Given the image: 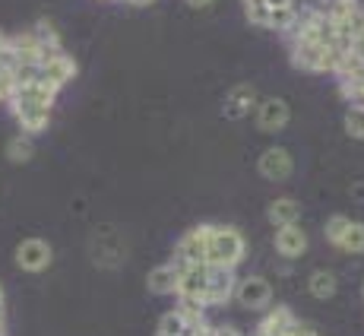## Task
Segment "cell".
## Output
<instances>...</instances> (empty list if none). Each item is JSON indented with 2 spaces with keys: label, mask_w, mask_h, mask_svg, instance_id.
I'll return each mask as SVG.
<instances>
[{
  "label": "cell",
  "mask_w": 364,
  "mask_h": 336,
  "mask_svg": "<svg viewBox=\"0 0 364 336\" xmlns=\"http://www.w3.org/2000/svg\"><path fill=\"white\" fill-rule=\"evenodd\" d=\"M0 336H6V320H4V314H0Z\"/></svg>",
  "instance_id": "836d02e7"
},
{
  "label": "cell",
  "mask_w": 364,
  "mask_h": 336,
  "mask_svg": "<svg viewBox=\"0 0 364 336\" xmlns=\"http://www.w3.org/2000/svg\"><path fill=\"white\" fill-rule=\"evenodd\" d=\"M133 6H149V4H156V0H130Z\"/></svg>",
  "instance_id": "d6a6232c"
},
{
  "label": "cell",
  "mask_w": 364,
  "mask_h": 336,
  "mask_svg": "<svg viewBox=\"0 0 364 336\" xmlns=\"http://www.w3.org/2000/svg\"><path fill=\"white\" fill-rule=\"evenodd\" d=\"M73 76H76V61L70 58L67 51L54 54L51 61H45V64H41V83H45V86H51L54 93H60L67 83H73Z\"/></svg>",
  "instance_id": "8fae6325"
},
{
  "label": "cell",
  "mask_w": 364,
  "mask_h": 336,
  "mask_svg": "<svg viewBox=\"0 0 364 336\" xmlns=\"http://www.w3.org/2000/svg\"><path fill=\"white\" fill-rule=\"evenodd\" d=\"M295 324L298 320H295V314H291V308L276 305L263 314V320H260V327H257L254 336H289V330Z\"/></svg>",
  "instance_id": "4fadbf2b"
},
{
  "label": "cell",
  "mask_w": 364,
  "mask_h": 336,
  "mask_svg": "<svg viewBox=\"0 0 364 336\" xmlns=\"http://www.w3.org/2000/svg\"><path fill=\"white\" fill-rule=\"evenodd\" d=\"M291 121V108L285 99H263L257 105V127L263 130V134H279V130H285Z\"/></svg>",
  "instance_id": "52a82bcc"
},
{
  "label": "cell",
  "mask_w": 364,
  "mask_h": 336,
  "mask_svg": "<svg viewBox=\"0 0 364 336\" xmlns=\"http://www.w3.org/2000/svg\"><path fill=\"white\" fill-rule=\"evenodd\" d=\"M13 93H16V76H13L10 67H0V102L10 105Z\"/></svg>",
  "instance_id": "4316f807"
},
{
  "label": "cell",
  "mask_w": 364,
  "mask_h": 336,
  "mask_svg": "<svg viewBox=\"0 0 364 336\" xmlns=\"http://www.w3.org/2000/svg\"><path fill=\"white\" fill-rule=\"evenodd\" d=\"M215 336H244V333L235 330V327H228V324H215Z\"/></svg>",
  "instance_id": "f1b7e54d"
},
{
  "label": "cell",
  "mask_w": 364,
  "mask_h": 336,
  "mask_svg": "<svg viewBox=\"0 0 364 336\" xmlns=\"http://www.w3.org/2000/svg\"><path fill=\"white\" fill-rule=\"evenodd\" d=\"M146 289H149L152 295H174V289H178V270H174L171 263H162V267L149 270Z\"/></svg>",
  "instance_id": "2e32d148"
},
{
  "label": "cell",
  "mask_w": 364,
  "mask_h": 336,
  "mask_svg": "<svg viewBox=\"0 0 364 336\" xmlns=\"http://www.w3.org/2000/svg\"><path fill=\"white\" fill-rule=\"evenodd\" d=\"M247 257V241L232 226H209V267L237 270Z\"/></svg>",
  "instance_id": "6da1fadb"
},
{
  "label": "cell",
  "mask_w": 364,
  "mask_h": 336,
  "mask_svg": "<svg viewBox=\"0 0 364 336\" xmlns=\"http://www.w3.org/2000/svg\"><path fill=\"white\" fill-rule=\"evenodd\" d=\"M352 194H355V197H358V200L364 203V184H352Z\"/></svg>",
  "instance_id": "1f68e13d"
},
{
  "label": "cell",
  "mask_w": 364,
  "mask_h": 336,
  "mask_svg": "<svg viewBox=\"0 0 364 336\" xmlns=\"http://www.w3.org/2000/svg\"><path fill=\"white\" fill-rule=\"evenodd\" d=\"M235 302L241 308H247V311H269V308H272V285H269V279H263V276L237 279Z\"/></svg>",
  "instance_id": "277c9868"
},
{
  "label": "cell",
  "mask_w": 364,
  "mask_h": 336,
  "mask_svg": "<svg viewBox=\"0 0 364 336\" xmlns=\"http://www.w3.org/2000/svg\"><path fill=\"white\" fill-rule=\"evenodd\" d=\"M257 105V89L250 86V83H237L225 93V102H222V115L232 117V121H241V117H247L250 111H254Z\"/></svg>",
  "instance_id": "7c38bea8"
},
{
  "label": "cell",
  "mask_w": 364,
  "mask_h": 336,
  "mask_svg": "<svg viewBox=\"0 0 364 336\" xmlns=\"http://www.w3.org/2000/svg\"><path fill=\"white\" fill-rule=\"evenodd\" d=\"M215 0H187V6H193V10H206V6H213Z\"/></svg>",
  "instance_id": "4dcf8cb0"
},
{
  "label": "cell",
  "mask_w": 364,
  "mask_h": 336,
  "mask_svg": "<svg viewBox=\"0 0 364 336\" xmlns=\"http://www.w3.org/2000/svg\"><path fill=\"white\" fill-rule=\"evenodd\" d=\"M13 261H16V267L23 273H45L54 263V251L45 238H23L16 244Z\"/></svg>",
  "instance_id": "3957f363"
},
{
  "label": "cell",
  "mask_w": 364,
  "mask_h": 336,
  "mask_svg": "<svg viewBox=\"0 0 364 336\" xmlns=\"http://www.w3.org/2000/svg\"><path fill=\"white\" fill-rule=\"evenodd\" d=\"M54 99H58V93L38 80V83H29V86H16V93H13V99H10V111H19V108H48L51 111Z\"/></svg>",
  "instance_id": "9c48e42d"
},
{
  "label": "cell",
  "mask_w": 364,
  "mask_h": 336,
  "mask_svg": "<svg viewBox=\"0 0 364 336\" xmlns=\"http://www.w3.org/2000/svg\"><path fill=\"white\" fill-rule=\"evenodd\" d=\"M13 117H16V124H19V134H45L48 130V124H51V111L48 108H19V111H13Z\"/></svg>",
  "instance_id": "9a60e30c"
},
{
  "label": "cell",
  "mask_w": 364,
  "mask_h": 336,
  "mask_svg": "<svg viewBox=\"0 0 364 336\" xmlns=\"http://www.w3.org/2000/svg\"><path fill=\"white\" fill-rule=\"evenodd\" d=\"M171 267H193V263H209V226H197L184 232L174 244Z\"/></svg>",
  "instance_id": "7a4b0ae2"
},
{
  "label": "cell",
  "mask_w": 364,
  "mask_h": 336,
  "mask_svg": "<svg viewBox=\"0 0 364 336\" xmlns=\"http://www.w3.org/2000/svg\"><path fill=\"white\" fill-rule=\"evenodd\" d=\"M348 226H352V219L348 216H342V213H336L326 219V226H323V238L333 244V248H339V241H342V235L348 232Z\"/></svg>",
  "instance_id": "cb8c5ba5"
},
{
  "label": "cell",
  "mask_w": 364,
  "mask_h": 336,
  "mask_svg": "<svg viewBox=\"0 0 364 336\" xmlns=\"http://www.w3.org/2000/svg\"><path fill=\"white\" fill-rule=\"evenodd\" d=\"M178 270V289L174 295L184 302H203L206 305V270L209 263H193V267H174Z\"/></svg>",
  "instance_id": "8992f818"
},
{
  "label": "cell",
  "mask_w": 364,
  "mask_h": 336,
  "mask_svg": "<svg viewBox=\"0 0 364 336\" xmlns=\"http://www.w3.org/2000/svg\"><path fill=\"white\" fill-rule=\"evenodd\" d=\"M35 38H38V45L45 48V51H64V45H60V35H58V29H54L51 23H48V19H41V23H35L32 29H29Z\"/></svg>",
  "instance_id": "ffe728a7"
},
{
  "label": "cell",
  "mask_w": 364,
  "mask_h": 336,
  "mask_svg": "<svg viewBox=\"0 0 364 336\" xmlns=\"http://www.w3.org/2000/svg\"><path fill=\"white\" fill-rule=\"evenodd\" d=\"M336 289H339V279H336L333 270H314L311 276H307V292H311L317 302H330L336 295Z\"/></svg>",
  "instance_id": "e0dca14e"
},
{
  "label": "cell",
  "mask_w": 364,
  "mask_h": 336,
  "mask_svg": "<svg viewBox=\"0 0 364 336\" xmlns=\"http://www.w3.org/2000/svg\"><path fill=\"white\" fill-rule=\"evenodd\" d=\"M298 23V6H289V10H269V23H266V29H276L282 35H291Z\"/></svg>",
  "instance_id": "44dd1931"
},
{
  "label": "cell",
  "mask_w": 364,
  "mask_h": 336,
  "mask_svg": "<svg viewBox=\"0 0 364 336\" xmlns=\"http://www.w3.org/2000/svg\"><path fill=\"white\" fill-rule=\"evenodd\" d=\"M266 219H269L276 229L295 226V222H301V203L295 197H276L269 206H266Z\"/></svg>",
  "instance_id": "5bb4252c"
},
{
  "label": "cell",
  "mask_w": 364,
  "mask_h": 336,
  "mask_svg": "<svg viewBox=\"0 0 364 336\" xmlns=\"http://www.w3.org/2000/svg\"><path fill=\"white\" fill-rule=\"evenodd\" d=\"M6 159H10L13 165H23V162H29V159L35 156V143H32V137L29 134H13L10 140H6Z\"/></svg>",
  "instance_id": "d6986e66"
},
{
  "label": "cell",
  "mask_w": 364,
  "mask_h": 336,
  "mask_svg": "<svg viewBox=\"0 0 364 336\" xmlns=\"http://www.w3.org/2000/svg\"><path fill=\"white\" fill-rule=\"evenodd\" d=\"M346 134L355 137V140H364V108L348 105V111H346Z\"/></svg>",
  "instance_id": "d4e9b609"
},
{
  "label": "cell",
  "mask_w": 364,
  "mask_h": 336,
  "mask_svg": "<svg viewBox=\"0 0 364 336\" xmlns=\"http://www.w3.org/2000/svg\"><path fill=\"white\" fill-rule=\"evenodd\" d=\"M320 10H323V16L330 19V23H348V19L358 13V0H317Z\"/></svg>",
  "instance_id": "ac0fdd59"
},
{
  "label": "cell",
  "mask_w": 364,
  "mask_h": 336,
  "mask_svg": "<svg viewBox=\"0 0 364 336\" xmlns=\"http://www.w3.org/2000/svg\"><path fill=\"white\" fill-rule=\"evenodd\" d=\"M272 244H276V254L282 257V261H301V257L307 254V232L298 226H282L276 229V238H272Z\"/></svg>",
  "instance_id": "30bf717a"
},
{
  "label": "cell",
  "mask_w": 364,
  "mask_h": 336,
  "mask_svg": "<svg viewBox=\"0 0 364 336\" xmlns=\"http://www.w3.org/2000/svg\"><path fill=\"white\" fill-rule=\"evenodd\" d=\"M289 336H317V333H314L307 324H295V327L289 330Z\"/></svg>",
  "instance_id": "f546056e"
},
{
  "label": "cell",
  "mask_w": 364,
  "mask_h": 336,
  "mask_svg": "<svg viewBox=\"0 0 364 336\" xmlns=\"http://www.w3.org/2000/svg\"><path fill=\"white\" fill-rule=\"evenodd\" d=\"M244 13H247V19L254 26H266V23H269V10H266L263 0H244Z\"/></svg>",
  "instance_id": "484cf974"
},
{
  "label": "cell",
  "mask_w": 364,
  "mask_h": 336,
  "mask_svg": "<svg viewBox=\"0 0 364 336\" xmlns=\"http://www.w3.org/2000/svg\"><path fill=\"white\" fill-rule=\"evenodd\" d=\"M266 10H289V6H295V0H263Z\"/></svg>",
  "instance_id": "83f0119b"
},
{
  "label": "cell",
  "mask_w": 364,
  "mask_h": 336,
  "mask_svg": "<svg viewBox=\"0 0 364 336\" xmlns=\"http://www.w3.org/2000/svg\"><path fill=\"white\" fill-rule=\"evenodd\" d=\"M339 251H346V254H364V222L352 219L348 232L342 235V241H339Z\"/></svg>",
  "instance_id": "603a6c76"
},
{
  "label": "cell",
  "mask_w": 364,
  "mask_h": 336,
  "mask_svg": "<svg viewBox=\"0 0 364 336\" xmlns=\"http://www.w3.org/2000/svg\"><path fill=\"white\" fill-rule=\"evenodd\" d=\"M174 311L184 317V324L191 327V330H193V327H200L203 320H206V305H203V302H184V298H178Z\"/></svg>",
  "instance_id": "7402d4cb"
},
{
  "label": "cell",
  "mask_w": 364,
  "mask_h": 336,
  "mask_svg": "<svg viewBox=\"0 0 364 336\" xmlns=\"http://www.w3.org/2000/svg\"><path fill=\"white\" fill-rule=\"evenodd\" d=\"M237 276L235 270L225 267H209L206 270V308L209 305H225L228 298H235Z\"/></svg>",
  "instance_id": "ba28073f"
},
{
  "label": "cell",
  "mask_w": 364,
  "mask_h": 336,
  "mask_svg": "<svg viewBox=\"0 0 364 336\" xmlns=\"http://www.w3.org/2000/svg\"><path fill=\"white\" fill-rule=\"evenodd\" d=\"M257 172H260L266 181L282 184V181H289L291 172H295V159H291V152L282 149V146H269V149H263L260 159H257Z\"/></svg>",
  "instance_id": "5b68a950"
}]
</instances>
